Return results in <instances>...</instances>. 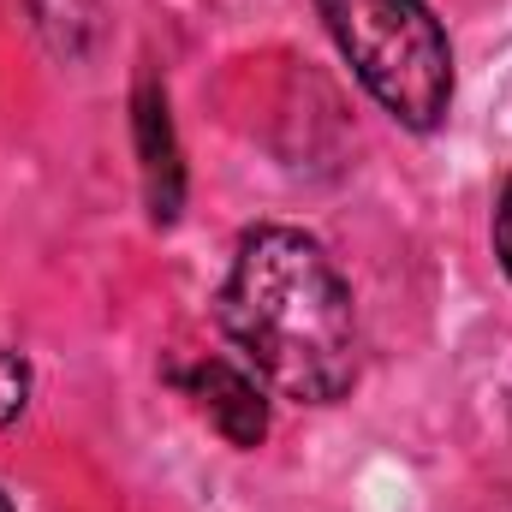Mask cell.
Instances as JSON below:
<instances>
[{"instance_id": "5b68a950", "label": "cell", "mask_w": 512, "mask_h": 512, "mask_svg": "<svg viewBox=\"0 0 512 512\" xmlns=\"http://www.w3.org/2000/svg\"><path fill=\"white\" fill-rule=\"evenodd\" d=\"M30 12H36V30L48 36V48L66 54V60H84L102 36L96 0H30Z\"/></svg>"}, {"instance_id": "52a82bcc", "label": "cell", "mask_w": 512, "mask_h": 512, "mask_svg": "<svg viewBox=\"0 0 512 512\" xmlns=\"http://www.w3.org/2000/svg\"><path fill=\"white\" fill-rule=\"evenodd\" d=\"M495 256H501V268L512 280V179L501 185V203H495Z\"/></svg>"}, {"instance_id": "8992f818", "label": "cell", "mask_w": 512, "mask_h": 512, "mask_svg": "<svg viewBox=\"0 0 512 512\" xmlns=\"http://www.w3.org/2000/svg\"><path fill=\"white\" fill-rule=\"evenodd\" d=\"M24 399H30V364H24L18 352H6V346H0V429H6V423H18Z\"/></svg>"}, {"instance_id": "277c9868", "label": "cell", "mask_w": 512, "mask_h": 512, "mask_svg": "<svg viewBox=\"0 0 512 512\" xmlns=\"http://www.w3.org/2000/svg\"><path fill=\"white\" fill-rule=\"evenodd\" d=\"M185 387L197 393V405H203V417L233 441V447H262V435H268V399H262V387L245 376V370H233V364H221V358H203Z\"/></svg>"}, {"instance_id": "7a4b0ae2", "label": "cell", "mask_w": 512, "mask_h": 512, "mask_svg": "<svg viewBox=\"0 0 512 512\" xmlns=\"http://www.w3.org/2000/svg\"><path fill=\"white\" fill-rule=\"evenodd\" d=\"M334 48L399 126L435 131L453 108V42L423 0H316Z\"/></svg>"}, {"instance_id": "ba28073f", "label": "cell", "mask_w": 512, "mask_h": 512, "mask_svg": "<svg viewBox=\"0 0 512 512\" xmlns=\"http://www.w3.org/2000/svg\"><path fill=\"white\" fill-rule=\"evenodd\" d=\"M0 512H12V501H6V495H0Z\"/></svg>"}, {"instance_id": "3957f363", "label": "cell", "mask_w": 512, "mask_h": 512, "mask_svg": "<svg viewBox=\"0 0 512 512\" xmlns=\"http://www.w3.org/2000/svg\"><path fill=\"white\" fill-rule=\"evenodd\" d=\"M131 143H137V173H143V203L155 227H173L185 209V155H179V131L173 108L155 72L137 78L131 90Z\"/></svg>"}, {"instance_id": "6da1fadb", "label": "cell", "mask_w": 512, "mask_h": 512, "mask_svg": "<svg viewBox=\"0 0 512 512\" xmlns=\"http://www.w3.org/2000/svg\"><path fill=\"white\" fill-rule=\"evenodd\" d=\"M221 328L280 399L334 405L358 382V304L298 227H251L221 286Z\"/></svg>"}]
</instances>
